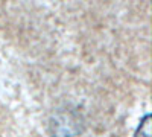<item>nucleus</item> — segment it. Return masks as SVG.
Returning <instances> with one entry per match:
<instances>
[{
    "label": "nucleus",
    "instance_id": "1",
    "mask_svg": "<svg viewBox=\"0 0 152 137\" xmlns=\"http://www.w3.org/2000/svg\"><path fill=\"white\" fill-rule=\"evenodd\" d=\"M151 123H152V117L148 113L138 122V127L134 133V137H151Z\"/></svg>",
    "mask_w": 152,
    "mask_h": 137
}]
</instances>
